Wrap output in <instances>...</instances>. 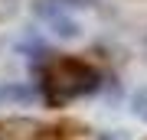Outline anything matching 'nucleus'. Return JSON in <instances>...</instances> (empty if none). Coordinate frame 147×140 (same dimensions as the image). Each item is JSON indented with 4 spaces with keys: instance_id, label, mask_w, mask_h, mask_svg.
<instances>
[{
    "instance_id": "nucleus-2",
    "label": "nucleus",
    "mask_w": 147,
    "mask_h": 140,
    "mask_svg": "<svg viewBox=\"0 0 147 140\" xmlns=\"http://www.w3.org/2000/svg\"><path fill=\"white\" fill-rule=\"evenodd\" d=\"M85 134L88 130L75 121H0V140H85Z\"/></svg>"
},
{
    "instance_id": "nucleus-1",
    "label": "nucleus",
    "mask_w": 147,
    "mask_h": 140,
    "mask_svg": "<svg viewBox=\"0 0 147 140\" xmlns=\"http://www.w3.org/2000/svg\"><path fill=\"white\" fill-rule=\"evenodd\" d=\"M36 75H39L49 108H59V104H65L69 98H79V94H92L105 78V72L98 65H92L88 59H75V56L36 59Z\"/></svg>"
}]
</instances>
